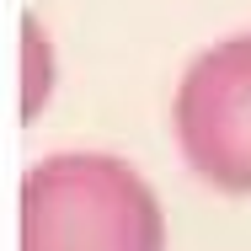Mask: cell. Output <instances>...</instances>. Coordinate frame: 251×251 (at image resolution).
<instances>
[{"mask_svg":"<svg viewBox=\"0 0 251 251\" xmlns=\"http://www.w3.org/2000/svg\"><path fill=\"white\" fill-rule=\"evenodd\" d=\"M22 251H166V219L123 160L49 155L22 182Z\"/></svg>","mask_w":251,"mask_h":251,"instance_id":"obj_1","label":"cell"},{"mask_svg":"<svg viewBox=\"0 0 251 251\" xmlns=\"http://www.w3.org/2000/svg\"><path fill=\"white\" fill-rule=\"evenodd\" d=\"M176 139L198 176L225 193H251V38L193 59L176 91Z\"/></svg>","mask_w":251,"mask_h":251,"instance_id":"obj_2","label":"cell"}]
</instances>
